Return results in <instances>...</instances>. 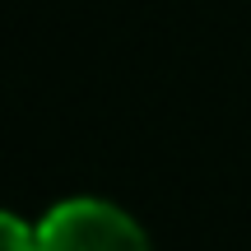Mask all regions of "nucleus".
I'll return each instance as SVG.
<instances>
[{"label": "nucleus", "mask_w": 251, "mask_h": 251, "mask_svg": "<svg viewBox=\"0 0 251 251\" xmlns=\"http://www.w3.org/2000/svg\"><path fill=\"white\" fill-rule=\"evenodd\" d=\"M37 251H153L144 228L112 200L75 196L37 224Z\"/></svg>", "instance_id": "obj_1"}, {"label": "nucleus", "mask_w": 251, "mask_h": 251, "mask_svg": "<svg viewBox=\"0 0 251 251\" xmlns=\"http://www.w3.org/2000/svg\"><path fill=\"white\" fill-rule=\"evenodd\" d=\"M0 251H37V224H24L19 214L0 209Z\"/></svg>", "instance_id": "obj_2"}]
</instances>
